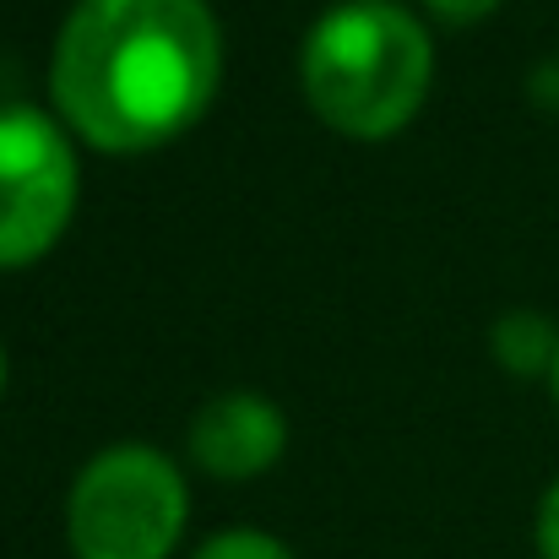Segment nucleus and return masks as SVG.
<instances>
[{"instance_id": "f257e3e1", "label": "nucleus", "mask_w": 559, "mask_h": 559, "mask_svg": "<svg viewBox=\"0 0 559 559\" xmlns=\"http://www.w3.org/2000/svg\"><path fill=\"white\" fill-rule=\"evenodd\" d=\"M223 82L206 0H76L49 55V93L87 147L153 153L186 136Z\"/></svg>"}, {"instance_id": "f03ea898", "label": "nucleus", "mask_w": 559, "mask_h": 559, "mask_svg": "<svg viewBox=\"0 0 559 559\" xmlns=\"http://www.w3.org/2000/svg\"><path fill=\"white\" fill-rule=\"evenodd\" d=\"M435 82V44L396 0H337L299 49V87L321 126L354 142L396 136Z\"/></svg>"}, {"instance_id": "7ed1b4c3", "label": "nucleus", "mask_w": 559, "mask_h": 559, "mask_svg": "<svg viewBox=\"0 0 559 559\" xmlns=\"http://www.w3.org/2000/svg\"><path fill=\"white\" fill-rule=\"evenodd\" d=\"M190 522L180 467L142 440L98 451L66 500V538L76 559H169Z\"/></svg>"}, {"instance_id": "20e7f679", "label": "nucleus", "mask_w": 559, "mask_h": 559, "mask_svg": "<svg viewBox=\"0 0 559 559\" xmlns=\"http://www.w3.org/2000/svg\"><path fill=\"white\" fill-rule=\"evenodd\" d=\"M76 212V153L66 120L0 104V272L44 261Z\"/></svg>"}, {"instance_id": "39448f33", "label": "nucleus", "mask_w": 559, "mask_h": 559, "mask_svg": "<svg viewBox=\"0 0 559 559\" xmlns=\"http://www.w3.org/2000/svg\"><path fill=\"white\" fill-rule=\"evenodd\" d=\"M288 445V418L261 391H223L190 418V456L223 484L261 478Z\"/></svg>"}, {"instance_id": "423d86ee", "label": "nucleus", "mask_w": 559, "mask_h": 559, "mask_svg": "<svg viewBox=\"0 0 559 559\" xmlns=\"http://www.w3.org/2000/svg\"><path fill=\"white\" fill-rule=\"evenodd\" d=\"M489 348L511 374H549L559 354V326L538 310H506L489 332Z\"/></svg>"}, {"instance_id": "0eeeda50", "label": "nucleus", "mask_w": 559, "mask_h": 559, "mask_svg": "<svg viewBox=\"0 0 559 559\" xmlns=\"http://www.w3.org/2000/svg\"><path fill=\"white\" fill-rule=\"evenodd\" d=\"M190 559H294L277 538H266V533H250V527H234V533H217V538H206L201 549Z\"/></svg>"}, {"instance_id": "6e6552de", "label": "nucleus", "mask_w": 559, "mask_h": 559, "mask_svg": "<svg viewBox=\"0 0 559 559\" xmlns=\"http://www.w3.org/2000/svg\"><path fill=\"white\" fill-rule=\"evenodd\" d=\"M440 22H451V27H473V22H484V16H495V5L500 0H424Z\"/></svg>"}, {"instance_id": "1a4fd4ad", "label": "nucleus", "mask_w": 559, "mask_h": 559, "mask_svg": "<svg viewBox=\"0 0 559 559\" xmlns=\"http://www.w3.org/2000/svg\"><path fill=\"white\" fill-rule=\"evenodd\" d=\"M538 555L544 559H559V478L549 484V495H544V506H538Z\"/></svg>"}, {"instance_id": "9d476101", "label": "nucleus", "mask_w": 559, "mask_h": 559, "mask_svg": "<svg viewBox=\"0 0 559 559\" xmlns=\"http://www.w3.org/2000/svg\"><path fill=\"white\" fill-rule=\"evenodd\" d=\"M549 385H555V402H559V354H555V370H549Z\"/></svg>"}, {"instance_id": "9b49d317", "label": "nucleus", "mask_w": 559, "mask_h": 559, "mask_svg": "<svg viewBox=\"0 0 559 559\" xmlns=\"http://www.w3.org/2000/svg\"><path fill=\"white\" fill-rule=\"evenodd\" d=\"M0 391H5V354H0Z\"/></svg>"}]
</instances>
